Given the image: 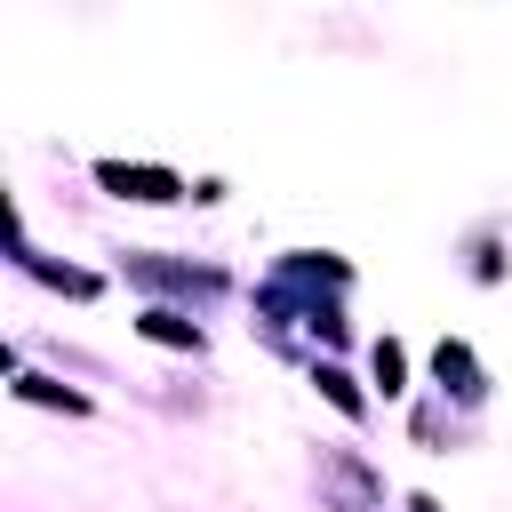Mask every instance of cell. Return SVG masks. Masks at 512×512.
Instances as JSON below:
<instances>
[{
    "instance_id": "1",
    "label": "cell",
    "mask_w": 512,
    "mask_h": 512,
    "mask_svg": "<svg viewBox=\"0 0 512 512\" xmlns=\"http://www.w3.org/2000/svg\"><path fill=\"white\" fill-rule=\"evenodd\" d=\"M96 184H104L112 200H152V208H168V200L192 192L176 168H152V160H96Z\"/></svg>"
},
{
    "instance_id": "2",
    "label": "cell",
    "mask_w": 512,
    "mask_h": 512,
    "mask_svg": "<svg viewBox=\"0 0 512 512\" xmlns=\"http://www.w3.org/2000/svg\"><path fill=\"white\" fill-rule=\"evenodd\" d=\"M320 488L336 496V512H376L384 504V480H376V464L360 448H328L320 456Z\"/></svg>"
},
{
    "instance_id": "3",
    "label": "cell",
    "mask_w": 512,
    "mask_h": 512,
    "mask_svg": "<svg viewBox=\"0 0 512 512\" xmlns=\"http://www.w3.org/2000/svg\"><path fill=\"white\" fill-rule=\"evenodd\" d=\"M128 280L168 288V296H216V288H224L216 264H168V256H152V248H128Z\"/></svg>"
},
{
    "instance_id": "4",
    "label": "cell",
    "mask_w": 512,
    "mask_h": 512,
    "mask_svg": "<svg viewBox=\"0 0 512 512\" xmlns=\"http://www.w3.org/2000/svg\"><path fill=\"white\" fill-rule=\"evenodd\" d=\"M432 376H440V392H456V408H480L488 400V376H480V360H472L464 336H440L432 344Z\"/></svg>"
},
{
    "instance_id": "5",
    "label": "cell",
    "mask_w": 512,
    "mask_h": 512,
    "mask_svg": "<svg viewBox=\"0 0 512 512\" xmlns=\"http://www.w3.org/2000/svg\"><path fill=\"white\" fill-rule=\"evenodd\" d=\"M16 264H24L32 280H48V288H64V296H96V288H104V280H96V272H80V264H48V256H40V248H32L24 232H16Z\"/></svg>"
},
{
    "instance_id": "6",
    "label": "cell",
    "mask_w": 512,
    "mask_h": 512,
    "mask_svg": "<svg viewBox=\"0 0 512 512\" xmlns=\"http://www.w3.org/2000/svg\"><path fill=\"white\" fill-rule=\"evenodd\" d=\"M136 336H144V344H168V352H200V344H208V336H200L184 312H168V304H152V312L136 320Z\"/></svg>"
},
{
    "instance_id": "7",
    "label": "cell",
    "mask_w": 512,
    "mask_h": 512,
    "mask_svg": "<svg viewBox=\"0 0 512 512\" xmlns=\"http://www.w3.org/2000/svg\"><path fill=\"white\" fill-rule=\"evenodd\" d=\"M16 400H40V408H64V416H88V392L56 384V376H16Z\"/></svg>"
},
{
    "instance_id": "8",
    "label": "cell",
    "mask_w": 512,
    "mask_h": 512,
    "mask_svg": "<svg viewBox=\"0 0 512 512\" xmlns=\"http://www.w3.org/2000/svg\"><path fill=\"white\" fill-rule=\"evenodd\" d=\"M376 392H384V400L408 392V352H400L392 336H376Z\"/></svg>"
},
{
    "instance_id": "9",
    "label": "cell",
    "mask_w": 512,
    "mask_h": 512,
    "mask_svg": "<svg viewBox=\"0 0 512 512\" xmlns=\"http://www.w3.org/2000/svg\"><path fill=\"white\" fill-rule=\"evenodd\" d=\"M312 384H320V392H328V400H336V408H344V416H352V424H360V416H368V400H360V392H352V376H344V368H312Z\"/></svg>"
},
{
    "instance_id": "10",
    "label": "cell",
    "mask_w": 512,
    "mask_h": 512,
    "mask_svg": "<svg viewBox=\"0 0 512 512\" xmlns=\"http://www.w3.org/2000/svg\"><path fill=\"white\" fill-rule=\"evenodd\" d=\"M496 272H504V264H496V240L480 232V240H472V280H496Z\"/></svg>"
},
{
    "instance_id": "11",
    "label": "cell",
    "mask_w": 512,
    "mask_h": 512,
    "mask_svg": "<svg viewBox=\"0 0 512 512\" xmlns=\"http://www.w3.org/2000/svg\"><path fill=\"white\" fill-rule=\"evenodd\" d=\"M408 512H440V504H432V496H408Z\"/></svg>"
}]
</instances>
